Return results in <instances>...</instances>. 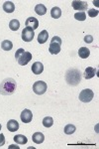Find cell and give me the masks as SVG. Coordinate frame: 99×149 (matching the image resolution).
Wrapping results in <instances>:
<instances>
[{"label": "cell", "instance_id": "6da1fadb", "mask_svg": "<svg viewBox=\"0 0 99 149\" xmlns=\"http://www.w3.org/2000/svg\"><path fill=\"white\" fill-rule=\"evenodd\" d=\"M16 81L12 78H7L0 84V93L3 95H13L16 91Z\"/></svg>", "mask_w": 99, "mask_h": 149}, {"label": "cell", "instance_id": "7a4b0ae2", "mask_svg": "<svg viewBox=\"0 0 99 149\" xmlns=\"http://www.w3.org/2000/svg\"><path fill=\"white\" fill-rule=\"evenodd\" d=\"M80 71L76 69H71L66 74V81L69 86H77L81 81Z\"/></svg>", "mask_w": 99, "mask_h": 149}, {"label": "cell", "instance_id": "3957f363", "mask_svg": "<svg viewBox=\"0 0 99 149\" xmlns=\"http://www.w3.org/2000/svg\"><path fill=\"white\" fill-rule=\"evenodd\" d=\"M62 41L59 36H55L52 38L51 40V44L49 47V52L52 55H57L61 52V45H62Z\"/></svg>", "mask_w": 99, "mask_h": 149}, {"label": "cell", "instance_id": "277c9868", "mask_svg": "<svg viewBox=\"0 0 99 149\" xmlns=\"http://www.w3.org/2000/svg\"><path fill=\"white\" fill-rule=\"evenodd\" d=\"M48 90V85L43 81H38L33 85V91L36 95H44Z\"/></svg>", "mask_w": 99, "mask_h": 149}, {"label": "cell", "instance_id": "5b68a950", "mask_svg": "<svg viewBox=\"0 0 99 149\" xmlns=\"http://www.w3.org/2000/svg\"><path fill=\"white\" fill-rule=\"evenodd\" d=\"M94 97V93L89 88H85V90L81 91L80 93H79V100L82 102H89L92 100V98Z\"/></svg>", "mask_w": 99, "mask_h": 149}, {"label": "cell", "instance_id": "8992f818", "mask_svg": "<svg viewBox=\"0 0 99 149\" xmlns=\"http://www.w3.org/2000/svg\"><path fill=\"white\" fill-rule=\"evenodd\" d=\"M34 36H35V33L32 28L26 27L22 31V40L24 42H31L34 39Z\"/></svg>", "mask_w": 99, "mask_h": 149}, {"label": "cell", "instance_id": "52a82bcc", "mask_svg": "<svg viewBox=\"0 0 99 149\" xmlns=\"http://www.w3.org/2000/svg\"><path fill=\"white\" fill-rule=\"evenodd\" d=\"M71 5L74 10H79L80 12L87 10L88 8V3L86 1H77V0H74V1L71 2Z\"/></svg>", "mask_w": 99, "mask_h": 149}, {"label": "cell", "instance_id": "ba28073f", "mask_svg": "<svg viewBox=\"0 0 99 149\" xmlns=\"http://www.w3.org/2000/svg\"><path fill=\"white\" fill-rule=\"evenodd\" d=\"M32 60V54L30 52H24L20 57L18 58V64L21 66H26L29 62Z\"/></svg>", "mask_w": 99, "mask_h": 149}, {"label": "cell", "instance_id": "9c48e42d", "mask_svg": "<svg viewBox=\"0 0 99 149\" xmlns=\"http://www.w3.org/2000/svg\"><path fill=\"white\" fill-rule=\"evenodd\" d=\"M21 120H22L24 123H29V122L32 121L33 118V113L31 110L29 109H24L21 113Z\"/></svg>", "mask_w": 99, "mask_h": 149}, {"label": "cell", "instance_id": "30bf717a", "mask_svg": "<svg viewBox=\"0 0 99 149\" xmlns=\"http://www.w3.org/2000/svg\"><path fill=\"white\" fill-rule=\"evenodd\" d=\"M26 27L32 28L33 30H36L39 27V21L37 18L35 17H29L25 22Z\"/></svg>", "mask_w": 99, "mask_h": 149}, {"label": "cell", "instance_id": "8fae6325", "mask_svg": "<svg viewBox=\"0 0 99 149\" xmlns=\"http://www.w3.org/2000/svg\"><path fill=\"white\" fill-rule=\"evenodd\" d=\"M97 73V70L95 68H92V67H87L85 69L83 73V78L86 79V80H89V79H92L94 76Z\"/></svg>", "mask_w": 99, "mask_h": 149}, {"label": "cell", "instance_id": "7c38bea8", "mask_svg": "<svg viewBox=\"0 0 99 149\" xmlns=\"http://www.w3.org/2000/svg\"><path fill=\"white\" fill-rule=\"evenodd\" d=\"M44 71V66L41 62H35L32 65V72L35 74H41Z\"/></svg>", "mask_w": 99, "mask_h": 149}, {"label": "cell", "instance_id": "4fadbf2b", "mask_svg": "<svg viewBox=\"0 0 99 149\" xmlns=\"http://www.w3.org/2000/svg\"><path fill=\"white\" fill-rule=\"evenodd\" d=\"M7 128H8L9 131L14 132L17 131L19 129V123L17 120H14V119H10L8 122H7Z\"/></svg>", "mask_w": 99, "mask_h": 149}, {"label": "cell", "instance_id": "5bb4252c", "mask_svg": "<svg viewBox=\"0 0 99 149\" xmlns=\"http://www.w3.org/2000/svg\"><path fill=\"white\" fill-rule=\"evenodd\" d=\"M32 139H33V141L36 144H41V143L44 142L45 136H44V134H43L42 132H36V133L33 134Z\"/></svg>", "mask_w": 99, "mask_h": 149}, {"label": "cell", "instance_id": "9a60e30c", "mask_svg": "<svg viewBox=\"0 0 99 149\" xmlns=\"http://www.w3.org/2000/svg\"><path fill=\"white\" fill-rule=\"evenodd\" d=\"M48 38H49V33H48L47 30H43L42 32H40V34L38 35V42L40 44H44L48 41Z\"/></svg>", "mask_w": 99, "mask_h": 149}, {"label": "cell", "instance_id": "2e32d148", "mask_svg": "<svg viewBox=\"0 0 99 149\" xmlns=\"http://www.w3.org/2000/svg\"><path fill=\"white\" fill-rule=\"evenodd\" d=\"M3 10L6 13H12L15 10V5H14V3L12 1H6L3 4Z\"/></svg>", "mask_w": 99, "mask_h": 149}, {"label": "cell", "instance_id": "e0dca14e", "mask_svg": "<svg viewBox=\"0 0 99 149\" xmlns=\"http://www.w3.org/2000/svg\"><path fill=\"white\" fill-rule=\"evenodd\" d=\"M90 55V50L86 47H81L79 48L78 50V56L81 58V59H87Z\"/></svg>", "mask_w": 99, "mask_h": 149}, {"label": "cell", "instance_id": "ac0fdd59", "mask_svg": "<svg viewBox=\"0 0 99 149\" xmlns=\"http://www.w3.org/2000/svg\"><path fill=\"white\" fill-rule=\"evenodd\" d=\"M35 12L40 16L45 15V14L47 13V8H46V6L44 4H38V5H36L35 7Z\"/></svg>", "mask_w": 99, "mask_h": 149}, {"label": "cell", "instance_id": "d6986e66", "mask_svg": "<svg viewBox=\"0 0 99 149\" xmlns=\"http://www.w3.org/2000/svg\"><path fill=\"white\" fill-rule=\"evenodd\" d=\"M14 141L18 144H26L28 141L27 137L25 135H22V134H17V135L14 136Z\"/></svg>", "mask_w": 99, "mask_h": 149}, {"label": "cell", "instance_id": "ffe728a7", "mask_svg": "<svg viewBox=\"0 0 99 149\" xmlns=\"http://www.w3.org/2000/svg\"><path fill=\"white\" fill-rule=\"evenodd\" d=\"M51 16L55 19H59L62 16V10L59 7H53L51 10Z\"/></svg>", "mask_w": 99, "mask_h": 149}, {"label": "cell", "instance_id": "44dd1931", "mask_svg": "<svg viewBox=\"0 0 99 149\" xmlns=\"http://www.w3.org/2000/svg\"><path fill=\"white\" fill-rule=\"evenodd\" d=\"M1 48L4 51H10V50H12V48H13V43L9 40H4L1 43Z\"/></svg>", "mask_w": 99, "mask_h": 149}, {"label": "cell", "instance_id": "7402d4cb", "mask_svg": "<svg viewBox=\"0 0 99 149\" xmlns=\"http://www.w3.org/2000/svg\"><path fill=\"white\" fill-rule=\"evenodd\" d=\"M20 27V22H19L17 19H12V20L9 22V28L11 29L12 31H17Z\"/></svg>", "mask_w": 99, "mask_h": 149}, {"label": "cell", "instance_id": "603a6c76", "mask_svg": "<svg viewBox=\"0 0 99 149\" xmlns=\"http://www.w3.org/2000/svg\"><path fill=\"white\" fill-rule=\"evenodd\" d=\"M76 130V127L73 125V124H67L64 127V133L67 134V135H71L72 133H74Z\"/></svg>", "mask_w": 99, "mask_h": 149}, {"label": "cell", "instance_id": "cb8c5ba5", "mask_svg": "<svg viewBox=\"0 0 99 149\" xmlns=\"http://www.w3.org/2000/svg\"><path fill=\"white\" fill-rule=\"evenodd\" d=\"M54 124V119L52 118L51 116H46L44 119H43V125L47 128H50L51 126H53Z\"/></svg>", "mask_w": 99, "mask_h": 149}, {"label": "cell", "instance_id": "d4e9b609", "mask_svg": "<svg viewBox=\"0 0 99 149\" xmlns=\"http://www.w3.org/2000/svg\"><path fill=\"white\" fill-rule=\"evenodd\" d=\"M74 18L78 21H84L86 19L85 12H77V13L74 14Z\"/></svg>", "mask_w": 99, "mask_h": 149}, {"label": "cell", "instance_id": "484cf974", "mask_svg": "<svg viewBox=\"0 0 99 149\" xmlns=\"http://www.w3.org/2000/svg\"><path fill=\"white\" fill-rule=\"evenodd\" d=\"M87 13H88L89 17H96V16L98 15L99 12H98L97 9H89Z\"/></svg>", "mask_w": 99, "mask_h": 149}, {"label": "cell", "instance_id": "4316f807", "mask_svg": "<svg viewBox=\"0 0 99 149\" xmlns=\"http://www.w3.org/2000/svg\"><path fill=\"white\" fill-rule=\"evenodd\" d=\"M84 42L90 44V43L93 42V37L91 35H86L85 37H84Z\"/></svg>", "mask_w": 99, "mask_h": 149}, {"label": "cell", "instance_id": "83f0119b", "mask_svg": "<svg viewBox=\"0 0 99 149\" xmlns=\"http://www.w3.org/2000/svg\"><path fill=\"white\" fill-rule=\"evenodd\" d=\"M24 52H25V50L22 49V48H20V49L17 50V51H16V54H15V58H16V59H18V58L20 57Z\"/></svg>", "mask_w": 99, "mask_h": 149}, {"label": "cell", "instance_id": "f1b7e54d", "mask_svg": "<svg viewBox=\"0 0 99 149\" xmlns=\"http://www.w3.org/2000/svg\"><path fill=\"white\" fill-rule=\"evenodd\" d=\"M4 144H5V137H4L3 134L0 133V147H1V146H3Z\"/></svg>", "mask_w": 99, "mask_h": 149}, {"label": "cell", "instance_id": "f546056e", "mask_svg": "<svg viewBox=\"0 0 99 149\" xmlns=\"http://www.w3.org/2000/svg\"><path fill=\"white\" fill-rule=\"evenodd\" d=\"M0 130H1V124H0Z\"/></svg>", "mask_w": 99, "mask_h": 149}]
</instances>
